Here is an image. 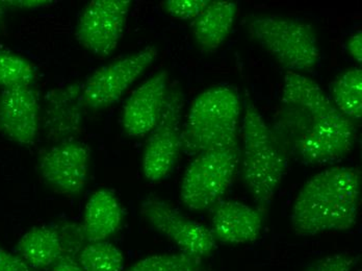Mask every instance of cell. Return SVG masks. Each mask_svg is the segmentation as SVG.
<instances>
[{
    "label": "cell",
    "mask_w": 362,
    "mask_h": 271,
    "mask_svg": "<svg viewBox=\"0 0 362 271\" xmlns=\"http://www.w3.org/2000/svg\"><path fill=\"white\" fill-rule=\"evenodd\" d=\"M271 129L286 155L308 165L341 160L357 140V125L335 108L319 83L297 72L284 76Z\"/></svg>",
    "instance_id": "1"
},
{
    "label": "cell",
    "mask_w": 362,
    "mask_h": 271,
    "mask_svg": "<svg viewBox=\"0 0 362 271\" xmlns=\"http://www.w3.org/2000/svg\"><path fill=\"white\" fill-rule=\"evenodd\" d=\"M361 187V171L353 167H332L313 176L293 204V230L299 236L351 230L358 216Z\"/></svg>",
    "instance_id": "2"
},
{
    "label": "cell",
    "mask_w": 362,
    "mask_h": 271,
    "mask_svg": "<svg viewBox=\"0 0 362 271\" xmlns=\"http://www.w3.org/2000/svg\"><path fill=\"white\" fill-rule=\"evenodd\" d=\"M243 180L262 210L273 202L288 169V156L255 105L247 101L242 125Z\"/></svg>",
    "instance_id": "3"
},
{
    "label": "cell",
    "mask_w": 362,
    "mask_h": 271,
    "mask_svg": "<svg viewBox=\"0 0 362 271\" xmlns=\"http://www.w3.org/2000/svg\"><path fill=\"white\" fill-rule=\"evenodd\" d=\"M242 105L235 90L217 86L199 94L189 108L182 129V151L199 155L214 147L238 143Z\"/></svg>",
    "instance_id": "4"
},
{
    "label": "cell",
    "mask_w": 362,
    "mask_h": 271,
    "mask_svg": "<svg viewBox=\"0 0 362 271\" xmlns=\"http://www.w3.org/2000/svg\"><path fill=\"white\" fill-rule=\"evenodd\" d=\"M246 28L250 38L290 71H310L319 65V42L308 22L277 15H256L246 22Z\"/></svg>",
    "instance_id": "5"
},
{
    "label": "cell",
    "mask_w": 362,
    "mask_h": 271,
    "mask_svg": "<svg viewBox=\"0 0 362 271\" xmlns=\"http://www.w3.org/2000/svg\"><path fill=\"white\" fill-rule=\"evenodd\" d=\"M238 143L214 147L197 155L185 171L180 198L189 210L213 208L235 182L240 153Z\"/></svg>",
    "instance_id": "6"
},
{
    "label": "cell",
    "mask_w": 362,
    "mask_h": 271,
    "mask_svg": "<svg viewBox=\"0 0 362 271\" xmlns=\"http://www.w3.org/2000/svg\"><path fill=\"white\" fill-rule=\"evenodd\" d=\"M156 57L158 50L147 46L97 69L83 85L85 107L98 111L118 103L130 86L153 64Z\"/></svg>",
    "instance_id": "7"
},
{
    "label": "cell",
    "mask_w": 362,
    "mask_h": 271,
    "mask_svg": "<svg viewBox=\"0 0 362 271\" xmlns=\"http://www.w3.org/2000/svg\"><path fill=\"white\" fill-rule=\"evenodd\" d=\"M182 103L180 92L169 91L162 117L146 142L142 171L149 182H160L167 178L180 158L182 151Z\"/></svg>",
    "instance_id": "8"
},
{
    "label": "cell",
    "mask_w": 362,
    "mask_h": 271,
    "mask_svg": "<svg viewBox=\"0 0 362 271\" xmlns=\"http://www.w3.org/2000/svg\"><path fill=\"white\" fill-rule=\"evenodd\" d=\"M141 214L154 230L173 242L183 253L203 259L216 250L217 241L209 228L156 196L143 200Z\"/></svg>",
    "instance_id": "9"
},
{
    "label": "cell",
    "mask_w": 362,
    "mask_h": 271,
    "mask_svg": "<svg viewBox=\"0 0 362 271\" xmlns=\"http://www.w3.org/2000/svg\"><path fill=\"white\" fill-rule=\"evenodd\" d=\"M130 8V0H93L77 22V41L95 56H110L122 38Z\"/></svg>",
    "instance_id": "10"
},
{
    "label": "cell",
    "mask_w": 362,
    "mask_h": 271,
    "mask_svg": "<svg viewBox=\"0 0 362 271\" xmlns=\"http://www.w3.org/2000/svg\"><path fill=\"white\" fill-rule=\"evenodd\" d=\"M89 165V149L77 141H65L40 155L39 173L55 192L76 197L85 190Z\"/></svg>",
    "instance_id": "11"
},
{
    "label": "cell",
    "mask_w": 362,
    "mask_h": 271,
    "mask_svg": "<svg viewBox=\"0 0 362 271\" xmlns=\"http://www.w3.org/2000/svg\"><path fill=\"white\" fill-rule=\"evenodd\" d=\"M168 72L154 74L140 86L125 103L122 125L130 137L151 133L162 117L168 93Z\"/></svg>",
    "instance_id": "12"
},
{
    "label": "cell",
    "mask_w": 362,
    "mask_h": 271,
    "mask_svg": "<svg viewBox=\"0 0 362 271\" xmlns=\"http://www.w3.org/2000/svg\"><path fill=\"white\" fill-rule=\"evenodd\" d=\"M40 108L30 87L4 89L0 93V133L21 145L37 141Z\"/></svg>",
    "instance_id": "13"
},
{
    "label": "cell",
    "mask_w": 362,
    "mask_h": 271,
    "mask_svg": "<svg viewBox=\"0 0 362 271\" xmlns=\"http://www.w3.org/2000/svg\"><path fill=\"white\" fill-rule=\"evenodd\" d=\"M85 108L83 85L78 83L50 91L46 97L44 117L46 137L61 143L78 135L83 127Z\"/></svg>",
    "instance_id": "14"
},
{
    "label": "cell",
    "mask_w": 362,
    "mask_h": 271,
    "mask_svg": "<svg viewBox=\"0 0 362 271\" xmlns=\"http://www.w3.org/2000/svg\"><path fill=\"white\" fill-rule=\"evenodd\" d=\"M211 233L216 241L227 244L251 243L259 237L262 213L248 204L220 200L211 208Z\"/></svg>",
    "instance_id": "15"
},
{
    "label": "cell",
    "mask_w": 362,
    "mask_h": 271,
    "mask_svg": "<svg viewBox=\"0 0 362 271\" xmlns=\"http://www.w3.org/2000/svg\"><path fill=\"white\" fill-rule=\"evenodd\" d=\"M122 220V207L116 194L109 189L96 191L86 206L81 226L86 241H107L118 232Z\"/></svg>",
    "instance_id": "16"
},
{
    "label": "cell",
    "mask_w": 362,
    "mask_h": 271,
    "mask_svg": "<svg viewBox=\"0 0 362 271\" xmlns=\"http://www.w3.org/2000/svg\"><path fill=\"white\" fill-rule=\"evenodd\" d=\"M65 250L59 224L34 226L20 238L19 257L34 270H50Z\"/></svg>",
    "instance_id": "17"
},
{
    "label": "cell",
    "mask_w": 362,
    "mask_h": 271,
    "mask_svg": "<svg viewBox=\"0 0 362 271\" xmlns=\"http://www.w3.org/2000/svg\"><path fill=\"white\" fill-rule=\"evenodd\" d=\"M238 6L233 1H209L197 18L192 21V30L202 50L213 52L220 47L233 30Z\"/></svg>",
    "instance_id": "18"
},
{
    "label": "cell",
    "mask_w": 362,
    "mask_h": 271,
    "mask_svg": "<svg viewBox=\"0 0 362 271\" xmlns=\"http://www.w3.org/2000/svg\"><path fill=\"white\" fill-rule=\"evenodd\" d=\"M332 103L337 110L355 125L362 116V71L358 68L346 70L331 85Z\"/></svg>",
    "instance_id": "19"
},
{
    "label": "cell",
    "mask_w": 362,
    "mask_h": 271,
    "mask_svg": "<svg viewBox=\"0 0 362 271\" xmlns=\"http://www.w3.org/2000/svg\"><path fill=\"white\" fill-rule=\"evenodd\" d=\"M83 271H123L124 255L107 241L87 242L78 253Z\"/></svg>",
    "instance_id": "20"
},
{
    "label": "cell",
    "mask_w": 362,
    "mask_h": 271,
    "mask_svg": "<svg viewBox=\"0 0 362 271\" xmlns=\"http://www.w3.org/2000/svg\"><path fill=\"white\" fill-rule=\"evenodd\" d=\"M36 78L30 62L14 52L0 50V87H30Z\"/></svg>",
    "instance_id": "21"
},
{
    "label": "cell",
    "mask_w": 362,
    "mask_h": 271,
    "mask_svg": "<svg viewBox=\"0 0 362 271\" xmlns=\"http://www.w3.org/2000/svg\"><path fill=\"white\" fill-rule=\"evenodd\" d=\"M125 271H202V259L183 253L154 255L140 260Z\"/></svg>",
    "instance_id": "22"
},
{
    "label": "cell",
    "mask_w": 362,
    "mask_h": 271,
    "mask_svg": "<svg viewBox=\"0 0 362 271\" xmlns=\"http://www.w3.org/2000/svg\"><path fill=\"white\" fill-rule=\"evenodd\" d=\"M59 228L63 233L65 250L49 271H83L78 263V253L87 241L81 230V226L70 222H62L59 224Z\"/></svg>",
    "instance_id": "23"
},
{
    "label": "cell",
    "mask_w": 362,
    "mask_h": 271,
    "mask_svg": "<svg viewBox=\"0 0 362 271\" xmlns=\"http://www.w3.org/2000/svg\"><path fill=\"white\" fill-rule=\"evenodd\" d=\"M209 4V0H167L162 2V6L163 11L173 18L193 21Z\"/></svg>",
    "instance_id": "24"
},
{
    "label": "cell",
    "mask_w": 362,
    "mask_h": 271,
    "mask_svg": "<svg viewBox=\"0 0 362 271\" xmlns=\"http://www.w3.org/2000/svg\"><path fill=\"white\" fill-rule=\"evenodd\" d=\"M354 265L352 255L337 253L310 264L305 271H352Z\"/></svg>",
    "instance_id": "25"
},
{
    "label": "cell",
    "mask_w": 362,
    "mask_h": 271,
    "mask_svg": "<svg viewBox=\"0 0 362 271\" xmlns=\"http://www.w3.org/2000/svg\"><path fill=\"white\" fill-rule=\"evenodd\" d=\"M0 271H36L28 265L19 255L8 252L0 246Z\"/></svg>",
    "instance_id": "26"
},
{
    "label": "cell",
    "mask_w": 362,
    "mask_h": 271,
    "mask_svg": "<svg viewBox=\"0 0 362 271\" xmlns=\"http://www.w3.org/2000/svg\"><path fill=\"white\" fill-rule=\"evenodd\" d=\"M349 54L359 64L362 62V35L361 32L355 33L346 42Z\"/></svg>",
    "instance_id": "27"
},
{
    "label": "cell",
    "mask_w": 362,
    "mask_h": 271,
    "mask_svg": "<svg viewBox=\"0 0 362 271\" xmlns=\"http://www.w3.org/2000/svg\"><path fill=\"white\" fill-rule=\"evenodd\" d=\"M4 2L6 8L12 6V8H25V10L26 8H28V10H32V8H45V6L54 4V1H47V0H22V1Z\"/></svg>",
    "instance_id": "28"
},
{
    "label": "cell",
    "mask_w": 362,
    "mask_h": 271,
    "mask_svg": "<svg viewBox=\"0 0 362 271\" xmlns=\"http://www.w3.org/2000/svg\"><path fill=\"white\" fill-rule=\"evenodd\" d=\"M6 6L4 1H0V26H1L2 21H4V16H6Z\"/></svg>",
    "instance_id": "29"
}]
</instances>
